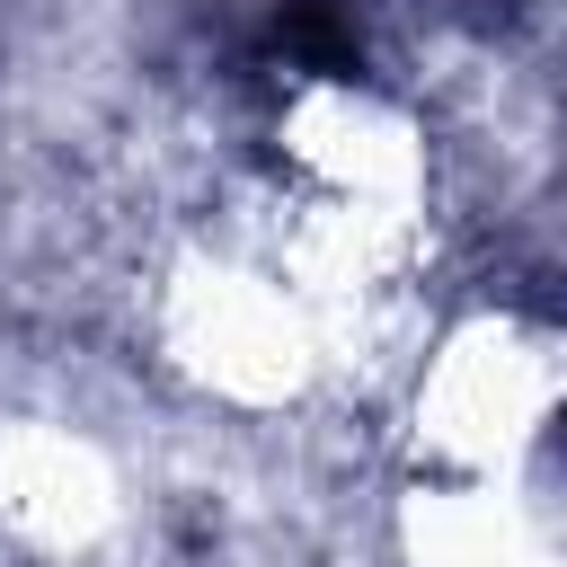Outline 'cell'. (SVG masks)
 <instances>
[{
	"label": "cell",
	"mask_w": 567,
	"mask_h": 567,
	"mask_svg": "<svg viewBox=\"0 0 567 567\" xmlns=\"http://www.w3.org/2000/svg\"><path fill=\"white\" fill-rule=\"evenodd\" d=\"M18 461H27V470H35V461H53V470L71 461V470H80V487H97V443H89V434H80V443H71V434H27V443H18ZM44 496H62V487H53V478H35V496H9V514H18L9 532H53V540H62V505H44ZM106 523H115V505H106V496H80V514H71L80 549H89Z\"/></svg>",
	"instance_id": "6da1fadb"
}]
</instances>
